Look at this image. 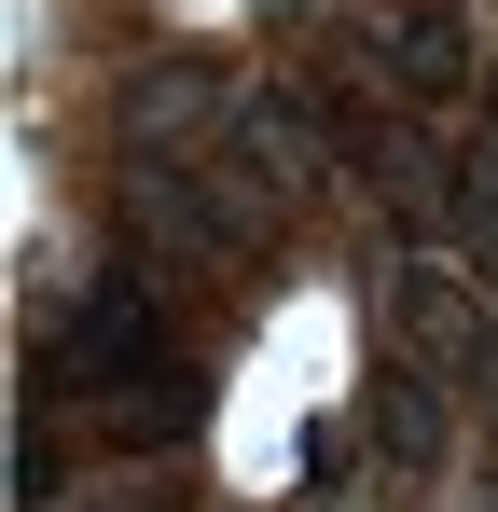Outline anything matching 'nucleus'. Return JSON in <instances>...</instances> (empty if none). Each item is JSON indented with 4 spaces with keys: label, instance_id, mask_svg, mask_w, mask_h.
Returning <instances> with one entry per match:
<instances>
[{
    "label": "nucleus",
    "instance_id": "1",
    "mask_svg": "<svg viewBox=\"0 0 498 512\" xmlns=\"http://www.w3.org/2000/svg\"><path fill=\"white\" fill-rule=\"evenodd\" d=\"M374 319H388V360H429V374H457V388L498 374V277L471 250H402L374 277Z\"/></svg>",
    "mask_w": 498,
    "mask_h": 512
},
{
    "label": "nucleus",
    "instance_id": "2",
    "mask_svg": "<svg viewBox=\"0 0 498 512\" xmlns=\"http://www.w3.org/2000/svg\"><path fill=\"white\" fill-rule=\"evenodd\" d=\"M153 374H180V333H166L153 277H97L70 319H56V346H42V402H111V388H153Z\"/></svg>",
    "mask_w": 498,
    "mask_h": 512
},
{
    "label": "nucleus",
    "instance_id": "10",
    "mask_svg": "<svg viewBox=\"0 0 498 512\" xmlns=\"http://www.w3.org/2000/svg\"><path fill=\"white\" fill-rule=\"evenodd\" d=\"M457 512H498V485H471V499H457Z\"/></svg>",
    "mask_w": 498,
    "mask_h": 512
},
{
    "label": "nucleus",
    "instance_id": "3",
    "mask_svg": "<svg viewBox=\"0 0 498 512\" xmlns=\"http://www.w3.org/2000/svg\"><path fill=\"white\" fill-rule=\"evenodd\" d=\"M125 236L153 263H236V250H263L277 222L222 180V153H125Z\"/></svg>",
    "mask_w": 498,
    "mask_h": 512
},
{
    "label": "nucleus",
    "instance_id": "7",
    "mask_svg": "<svg viewBox=\"0 0 498 512\" xmlns=\"http://www.w3.org/2000/svg\"><path fill=\"white\" fill-rule=\"evenodd\" d=\"M97 429H111V443H194V360H180V374H153V388H111V402H97Z\"/></svg>",
    "mask_w": 498,
    "mask_h": 512
},
{
    "label": "nucleus",
    "instance_id": "9",
    "mask_svg": "<svg viewBox=\"0 0 498 512\" xmlns=\"http://www.w3.org/2000/svg\"><path fill=\"white\" fill-rule=\"evenodd\" d=\"M42 512H166V499H139V485H97V499H70V485H56Z\"/></svg>",
    "mask_w": 498,
    "mask_h": 512
},
{
    "label": "nucleus",
    "instance_id": "12",
    "mask_svg": "<svg viewBox=\"0 0 498 512\" xmlns=\"http://www.w3.org/2000/svg\"><path fill=\"white\" fill-rule=\"evenodd\" d=\"M485 388H498V374H485Z\"/></svg>",
    "mask_w": 498,
    "mask_h": 512
},
{
    "label": "nucleus",
    "instance_id": "5",
    "mask_svg": "<svg viewBox=\"0 0 498 512\" xmlns=\"http://www.w3.org/2000/svg\"><path fill=\"white\" fill-rule=\"evenodd\" d=\"M374 457H388L402 485H429V471L457 457V374H429V360H388V374H374Z\"/></svg>",
    "mask_w": 498,
    "mask_h": 512
},
{
    "label": "nucleus",
    "instance_id": "4",
    "mask_svg": "<svg viewBox=\"0 0 498 512\" xmlns=\"http://www.w3.org/2000/svg\"><path fill=\"white\" fill-rule=\"evenodd\" d=\"M236 97L208 56H153L139 84H125V153H222V125H236Z\"/></svg>",
    "mask_w": 498,
    "mask_h": 512
},
{
    "label": "nucleus",
    "instance_id": "8",
    "mask_svg": "<svg viewBox=\"0 0 498 512\" xmlns=\"http://www.w3.org/2000/svg\"><path fill=\"white\" fill-rule=\"evenodd\" d=\"M443 236L498 277V139H471V153H457V222H443Z\"/></svg>",
    "mask_w": 498,
    "mask_h": 512
},
{
    "label": "nucleus",
    "instance_id": "11",
    "mask_svg": "<svg viewBox=\"0 0 498 512\" xmlns=\"http://www.w3.org/2000/svg\"><path fill=\"white\" fill-rule=\"evenodd\" d=\"M485 139H498V97H485Z\"/></svg>",
    "mask_w": 498,
    "mask_h": 512
},
{
    "label": "nucleus",
    "instance_id": "6",
    "mask_svg": "<svg viewBox=\"0 0 498 512\" xmlns=\"http://www.w3.org/2000/svg\"><path fill=\"white\" fill-rule=\"evenodd\" d=\"M374 70H388V97H415V111L457 97L471 84V14H457V0H402V14L374 28Z\"/></svg>",
    "mask_w": 498,
    "mask_h": 512
}]
</instances>
